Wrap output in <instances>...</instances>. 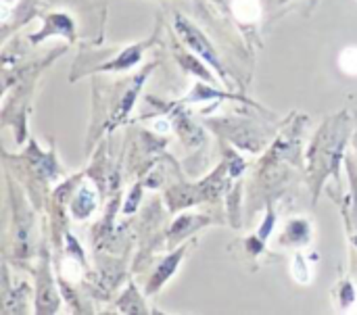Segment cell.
I'll return each instance as SVG.
<instances>
[{
  "label": "cell",
  "mask_w": 357,
  "mask_h": 315,
  "mask_svg": "<svg viewBox=\"0 0 357 315\" xmlns=\"http://www.w3.org/2000/svg\"><path fill=\"white\" fill-rule=\"evenodd\" d=\"M176 27H178V31H180V36H182V40L197 52V54H201L205 61H209L215 69H220L222 71V63H220V59H218V52H215V48L209 44V40L192 25V23H188L184 17H176Z\"/></svg>",
  "instance_id": "1"
},
{
  "label": "cell",
  "mask_w": 357,
  "mask_h": 315,
  "mask_svg": "<svg viewBox=\"0 0 357 315\" xmlns=\"http://www.w3.org/2000/svg\"><path fill=\"white\" fill-rule=\"evenodd\" d=\"M234 13L241 21H257L261 8L257 0H234Z\"/></svg>",
  "instance_id": "2"
},
{
  "label": "cell",
  "mask_w": 357,
  "mask_h": 315,
  "mask_svg": "<svg viewBox=\"0 0 357 315\" xmlns=\"http://www.w3.org/2000/svg\"><path fill=\"white\" fill-rule=\"evenodd\" d=\"M180 257H182V251H178L174 257H169V259H167V261H165V263L159 268V272L153 276V286H149L151 291H157V289H159V286H161V284H163V282H165V280H167L172 274H174V270H176V266H178Z\"/></svg>",
  "instance_id": "3"
},
{
  "label": "cell",
  "mask_w": 357,
  "mask_h": 315,
  "mask_svg": "<svg viewBox=\"0 0 357 315\" xmlns=\"http://www.w3.org/2000/svg\"><path fill=\"white\" fill-rule=\"evenodd\" d=\"M92 209H94V194L88 188H82L77 199L73 201V213L77 217H88Z\"/></svg>",
  "instance_id": "4"
},
{
  "label": "cell",
  "mask_w": 357,
  "mask_h": 315,
  "mask_svg": "<svg viewBox=\"0 0 357 315\" xmlns=\"http://www.w3.org/2000/svg\"><path fill=\"white\" fill-rule=\"evenodd\" d=\"M339 65L345 73H351L357 75V48H347L343 50L341 59H339Z\"/></svg>",
  "instance_id": "5"
}]
</instances>
